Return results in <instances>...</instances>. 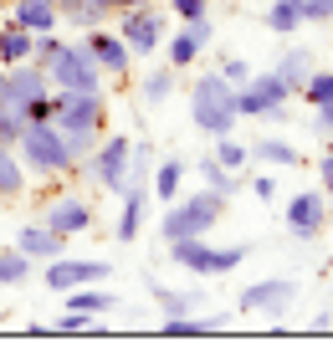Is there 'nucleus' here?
I'll list each match as a JSON object with an SVG mask.
<instances>
[{"label": "nucleus", "mask_w": 333, "mask_h": 358, "mask_svg": "<svg viewBox=\"0 0 333 358\" xmlns=\"http://www.w3.org/2000/svg\"><path fill=\"white\" fill-rule=\"evenodd\" d=\"M15 154H21L26 174H36V179H57V174H72V169H77L72 143H67V134H62L57 118L26 123L21 138H15Z\"/></svg>", "instance_id": "f257e3e1"}, {"label": "nucleus", "mask_w": 333, "mask_h": 358, "mask_svg": "<svg viewBox=\"0 0 333 358\" xmlns=\"http://www.w3.org/2000/svg\"><path fill=\"white\" fill-rule=\"evenodd\" d=\"M226 215V194L200 185L195 194H175L159 215V241H185V236H210Z\"/></svg>", "instance_id": "f03ea898"}, {"label": "nucleus", "mask_w": 333, "mask_h": 358, "mask_svg": "<svg viewBox=\"0 0 333 358\" xmlns=\"http://www.w3.org/2000/svg\"><path fill=\"white\" fill-rule=\"evenodd\" d=\"M170 246V262L179 271H190L195 282H210V276H231L246 256H252V246L246 241H231V246H210L205 236H185V241H164Z\"/></svg>", "instance_id": "7ed1b4c3"}, {"label": "nucleus", "mask_w": 333, "mask_h": 358, "mask_svg": "<svg viewBox=\"0 0 333 358\" xmlns=\"http://www.w3.org/2000/svg\"><path fill=\"white\" fill-rule=\"evenodd\" d=\"M190 118L195 128L205 138H221V134H236V87L226 83L221 72H205V77H195V87H190Z\"/></svg>", "instance_id": "20e7f679"}, {"label": "nucleus", "mask_w": 333, "mask_h": 358, "mask_svg": "<svg viewBox=\"0 0 333 358\" xmlns=\"http://www.w3.org/2000/svg\"><path fill=\"white\" fill-rule=\"evenodd\" d=\"M46 77H52V87H62V92H103V67H97L88 36L62 41V52L46 62Z\"/></svg>", "instance_id": "39448f33"}, {"label": "nucleus", "mask_w": 333, "mask_h": 358, "mask_svg": "<svg viewBox=\"0 0 333 358\" xmlns=\"http://www.w3.org/2000/svg\"><path fill=\"white\" fill-rule=\"evenodd\" d=\"M287 103L292 92L277 72H252L236 87V113L241 118H261V123H287Z\"/></svg>", "instance_id": "423d86ee"}, {"label": "nucleus", "mask_w": 333, "mask_h": 358, "mask_svg": "<svg viewBox=\"0 0 333 358\" xmlns=\"http://www.w3.org/2000/svg\"><path fill=\"white\" fill-rule=\"evenodd\" d=\"M128 154H133V138H128V134H103V138H97V149L82 159L77 169L88 174L97 189L123 194V189H128Z\"/></svg>", "instance_id": "0eeeda50"}, {"label": "nucleus", "mask_w": 333, "mask_h": 358, "mask_svg": "<svg viewBox=\"0 0 333 358\" xmlns=\"http://www.w3.org/2000/svg\"><path fill=\"white\" fill-rule=\"evenodd\" d=\"M52 108L62 134H108V97L103 92H62L52 87Z\"/></svg>", "instance_id": "6e6552de"}, {"label": "nucleus", "mask_w": 333, "mask_h": 358, "mask_svg": "<svg viewBox=\"0 0 333 358\" xmlns=\"http://www.w3.org/2000/svg\"><path fill=\"white\" fill-rule=\"evenodd\" d=\"M118 36L128 41L133 57H154L170 36V21L159 6H133V10H118Z\"/></svg>", "instance_id": "1a4fd4ad"}, {"label": "nucleus", "mask_w": 333, "mask_h": 358, "mask_svg": "<svg viewBox=\"0 0 333 358\" xmlns=\"http://www.w3.org/2000/svg\"><path fill=\"white\" fill-rule=\"evenodd\" d=\"M292 302H297V282H292V276H266V282H252V287L236 292L241 313H261V317H272V322L287 317Z\"/></svg>", "instance_id": "9d476101"}, {"label": "nucleus", "mask_w": 333, "mask_h": 358, "mask_svg": "<svg viewBox=\"0 0 333 358\" xmlns=\"http://www.w3.org/2000/svg\"><path fill=\"white\" fill-rule=\"evenodd\" d=\"M210 36H215V21L210 15H195V21H185V31H170V36H164V62H170L175 72H190L200 62V52L210 46Z\"/></svg>", "instance_id": "9b49d317"}, {"label": "nucleus", "mask_w": 333, "mask_h": 358, "mask_svg": "<svg viewBox=\"0 0 333 358\" xmlns=\"http://www.w3.org/2000/svg\"><path fill=\"white\" fill-rule=\"evenodd\" d=\"M108 276H113V262H103V256H57V262H46V287L52 292L108 282Z\"/></svg>", "instance_id": "f8f14e48"}, {"label": "nucleus", "mask_w": 333, "mask_h": 358, "mask_svg": "<svg viewBox=\"0 0 333 358\" xmlns=\"http://www.w3.org/2000/svg\"><path fill=\"white\" fill-rule=\"evenodd\" d=\"M282 225H287L297 241H318V236H323V225H328V194H323V189H303V194H292L287 210H282Z\"/></svg>", "instance_id": "ddd939ff"}, {"label": "nucleus", "mask_w": 333, "mask_h": 358, "mask_svg": "<svg viewBox=\"0 0 333 358\" xmlns=\"http://www.w3.org/2000/svg\"><path fill=\"white\" fill-rule=\"evenodd\" d=\"M41 220L52 225L57 236H82V231H93V200H82L77 189H62V194H52L46 200V210H41Z\"/></svg>", "instance_id": "4468645a"}, {"label": "nucleus", "mask_w": 333, "mask_h": 358, "mask_svg": "<svg viewBox=\"0 0 333 358\" xmlns=\"http://www.w3.org/2000/svg\"><path fill=\"white\" fill-rule=\"evenodd\" d=\"M41 97H52V77H46V67H36V62H15V67H6V103L26 118L31 103H41Z\"/></svg>", "instance_id": "2eb2a0df"}, {"label": "nucleus", "mask_w": 333, "mask_h": 358, "mask_svg": "<svg viewBox=\"0 0 333 358\" xmlns=\"http://www.w3.org/2000/svg\"><path fill=\"white\" fill-rule=\"evenodd\" d=\"M149 185H128L118 194V225H113V241L118 246H128V241H139L144 236V225H149Z\"/></svg>", "instance_id": "dca6fc26"}, {"label": "nucleus", "mask_w": 333, "mask_h": 358, "mask_svg": "<svg viewBox=\"0 0 333 358\" xmlns=\"http://www.w3.org/2000/svg\"><path fill=\"white\" fill-rule=\"evenodd\" d=\"M88 46H93V57H97V67H103V77H128L133 72V52H128V41L113 26L88 31Z\"/></svg>", "instance_id": "f3484780"}, {"label": "nucleus", "mask_w": 333, "mask_h": 358, "mask_svg": "<svg viewBox=\"0 0 333 358\" xmlns=\"http://www.w3.org/2000/svg\"><path fill=\"white\" fill-rule=\"evenodd\" d=\"M15 246H21L36 266H46V262H57V256H67V236H57L46 220H26L21 231H15Z\"/></svg>", "instance_id": "a211bd4d"}, {"label": "nucleus", "mask_w": 333, "mask_h": 358, "mask_svg": "<svg viewBox=\"0 0 333 358\" xmlns=\"http://www.w3.org/2000/svg\"><path fill=\"white\" fill-rule=\"evenodd\" d=\"M149 297L159 302L164 317H185V313H200L205 287H164V282H149Z\"/></svg>", "instance_id": "6ab92c4d"}, {"label": "nucleus", "mask_w": 333, "mask_h": 358, "mask_svg": "<svg viewBox=\"0 0 333 358\" xmlns=\"http://www.w3.org/2000/svg\"><path fill=\"white\" fill-rule=\"evenodd\" d=\"M11 21L26 26L31 36H41V31H57L62 26V10L52 0H11Z\"/></svg>", "instance_id": "aec40b11"}, {"label": "nucleus", "mask_w": 333, "mask_h": 358, "mask_svg": "<svg viewBox=\"0 0 333 358\" xmlns=\"http://www.w3.org/2000/svg\"><path fill=\"white\" fill-rule=\"evenodd\" d=\"M185 174H190V164H185V159H175V154H170V159H154V174H149V194L170 205L175 194L185 189Z\"/></svg>", "instance_id": "412c9836"}, {"label": "nucleus", "mask_w": 333, "mask_h": 358, "mask_svg": "<svg viewBox=\"0 0 333 358\" xmlns=\"http://www.w3.org/2000/svg\"><path fill=\"white\" fill-rule=\"evenodd\" d=\"M175 92H179V72L170 67V62L139 77V103H144V108H164V103H170Z\"/></svg>", "instance_id": "4be33fe9"}, {"label": "nucleus", "mask_w": 333, "mask_h": 358, "mask_svg": "<svg viewBox=\"0 0 333 358\" xmlns=\"http://www.w3.org/2000/svg\"><path fill=\"white\" fill-rule=\"evenodd\" d=\"M313 67H318V57H313L308 46H287V52L277 57V67H272V72L282 77V83H287V92H303V83L313 77Z\"/></svg>", "instance_id": "5701e85b"}, {"label": "nucleus", "mask_w": 333, "mask_h": 358, "mask_svg": "<svg viewBox=\"0 0 333 358\" xmlns=\"http://www.w3.org/2000/svg\"><path fill=\"white\" fill-rule=\"evenodd\" d=\"M31 185V174L21 164V154H15V143H0V200H21Z\"/></svg>", "instance_id": "b1692460"}, {"label": "nucleus", "mask_w": 333, "mask_h": 358, "mask_svg": "<svg viewBox=\"0 0 333 358\" xmlns=\"http://www.w3.org/2000/svg\"><path fill=\"white\" fill-rule=\"evenodd\" d=\"M62 297H67V313H97V317H108L113 307H118V297H113L108 287H97V282L72 287V292H62Z\"/></svg>", "instance_id": "393cba45"}, {"label": "nucleus", "mask_w": 333, "mask_h": 358, "mask_svg": "<svg viewBox=\"0 0 333 358\" xmlns=\"http://www.w3.org/2000/svg\"><path fill=\"white\" fill-rule=\"evenodd\" d=\"M31 31L15 21H0V67H15V62H31Z\"/></svg>", "instance_id": "a878e982"}, {"label": "nucleus", "mask_w": 333, "mask_h": 358, "mask_svg": "<svg viewBox=\"0 0 333 358\" xmlns=\"http://www.w3.org/2000/svg\"><path fill=\"white\" fill-rule=\"evenodd\" d=\"M261 26L272 31V36H297V31H303V10H297V0H272V6L261 10Z\"/></svg>", "instance_id": "bb28decb"}, {"label": "nucleus", "mask_w": 333, "mask_h": 358, "mask_svg": "<svg viewBox=\"0 0 333 358\" xmlns=\"http://www.w3.org/2000/svg\"><path fill=\"white\" fill-rule=\"evenodd\" d=\"M31 271H36V262H31L15 241H11V246H0V287H26Z\"/></svg>", "instance_id": "cd10ccee"}, {"label": "nucleus", "mask_w": 333, "mask_h": 358, "mask_svg": "<svg viewBox=\"0 0 333 358\" xmlns=\"http://www.w3.org/2000/svg\"><path fill=\"white\" fill-rule=\"evenodd\" d=\"M252 159H257V164H272V169H292V164H297L303 154H297L287 138L266 134V138H257V143H252Z\"/></svg>", "instance_id": "c85d7f7f"}, {"label": "nucleus", "mask_w": 333, "mask_h": 358, "mask_svg": "<svg viewBox=\"0 0 333 358\" xmlns=\"http://www.w3.org/2000/svg\"><path fill=\"white\" fill-rule=\"evenodd\" d=\"M195 174H200V185H205V189H215V194H226V200H231V194H236L241 189V174H231L226 164H221V159H200V164H195Z\"/></svg>", "instance_id": "c756f323"}, {"label": "nucleus", "mask_w": 333, "mask_h": 358, "mask_svg": "<svg viewBox=\"0 0 333 358\" xmlns=\"http://www.w3.org/2000/svg\"><path fill=\"white\" fill-rule=\"evenodd\" d=\"M215 159H221L231 174H246V164H252V143H241L236 134H221V138H215Z\"/></svg>", "instance_id": "7c9ffc66"}, {"label": "nucleus", "mask_w": 333, "mask_h": 358, "mask_svg": "<svg viewBox=\"0 0 333 358\" xmlns=\"http://www.w3.org/2000/svg\"><path fill=\"white\" fill-rule=\"evenodd\" d=\"M154 143L149 138H133V154H128V185H149V174H154Z\"/></svg>", "instance_id": "2f4dec72"}, {"label": "nucleus", "mask_w": 333, "mask_h": 358, "mask_svg": "<svg viewBox=\"0 0 333 358\" xmlns=\"http://www.w3.org/2000/svg\"><path fill=\"white\" fill-rule=\"evenodd\" d=\"M62 21L88 36V31H97V26H108V21H113V10H97V6H88V0H82L77 10H67V15H62Z\"/></svg>", "instance_id": "473e14b6"}, {"label": "nucleus", "mask_w": 333, "mask_h": 358, "mask_svg": "<svg viewBox=\"0 0 333 358\" xmlns=\"http://www.w3.org/2000/svg\"><path fill=\"white\" fill-rule=\"evenodd\" d=\"M297 97H308V108H318V103H333V72L313 67V77L303 83V92H297Z\"/></svg>", "instance_id": "72a5a7b5"}, {"label": "nucleus", "mask_w": 333, "mask_h": 358, "mask_svg": "<svg viewBox=\"0 0 333 358\" xmlns=\"http://www.w3.org/2000/svg\"><path fill=\"white\" fill-rule=\"evenodd\" d=\"M215 72H221V77H226L231 87H241V83H246V77H252L257 67H252V62H246V57H221V67H215Z\"/></svg>", "instance_id": "f704fd0d"}, {"label": "nucleus", "mask_w": 333, "mask_h": 358, "mask_svg": "<svg viewBox=\"0 0 333 358\" xmlns=\"http://www.w3.org/2000/svg\"><path fill=\"white\" fill-rule=\"evenodd\" d=\"M303 10V26H328L333 21V0H297Z\"/></svg>", "instance_id": "c9c22d12"}, {"label": "nucleus", "mask_w": 333, "mask_h": 358, "mask_svg": "<svg viewBox=\"0 0 333 358\" xmlns=\"http://www.w3.org/2000/svg\"><path fill=\"white\" fill-rule=\"evenodd\" d=\"M159 333H164V338H200V322H195V313H185V317H164Z\"/></svg>", "instance_id": "e433bc0d"}, {"label": "nucleus", "mask_w": 333, "mask_h": 358, "mask_svg": "<svg viewBox=\"0 0 333 358\" xmlns=\"http://www.w3.org/2000/svg\"><path fill=\"white\" fill-rule=\"evenodd\" d=\"M21 128H26V118L11 103H0V143H15V138H21Z\"/></svg>", "instance_id": "4c0bfd02"}, {"label": "nucleus", "mask_w": 333, "mask_h": 358, "mask_svg": "<svg viewBox=\"0 0 333 358\" xmlns=\"http://www.w3.org/2000/svg\"><path fill=\"white\" fill-rule=\"evenodd\" d=\"M195 322H200V333H231V313H195Z\"/></svg>", "instance_id": "58836bf2"}, {"label": "nucleus", "mask_w": 333, "mask_h": 358, "mask_svg": "<svg viewBox=\"0 0 333 358\" xmlns=\"http://www.w3.org/2000/svg\"><path fill=\"white\" fill-rule=\"evenodd\" d=\"M170 10L179 21H195V15H210V0H170Z\"/></svg>", "instance_id": "ea45409f"}, {"label": "nucleus", "mask_w": 333, "mask_h": 358, "mask_svg": "<svg viewBox=\"0 0 333 358\" xmlns=\"http://www.w3.org/2000/svg\"><path fill=\"white\" fill-rule=\"evenodd\" d=\"M318 179H323V194L333 200V138L323 143V159H318Z\"/></svg>", "instance_id": "a19ab883"}, {"label": "nucleus", "mask_w": 333, "mask_h": 358, "mask_svg": "<svg viewBox=\"0 0 333 358\" xmlns=\"http://www.w3.org/2000/svg\"><path fill=\"white\" fill-rule=\"evenodd\" d=\"M313 128H318V138H333V103L313 108Z\"/></svg>", "instance_id": "79ce46f5"}, {"label": "nucleus", "mask_w": 333, "mask_h": 358, "mask_svg": "<svg viewBox=\"0 0 333 358\" xmlns=\"http://www.w3.org/2000/svg\"><path fill=\"white\" fill-rule=\"evenodd\" d=\"M252 189H257V200H277V179H272V174H257Z\"/></svg>", "instance_id": "37998d69"}, {"label": "nucleus", "mask_w": 333, "mask_h": 358, "mask_svg": "<svg viewBox=\"0 0 333 358\" xmlns=\"http://www.w3.org/2000/svg\"><path fill=\"white\" fill-rule=\"evenodd\" d=\"M88 6H97V10H113V15H118V0H88Z\"/></svg>", "instance_id": "c03bdc74"}, {"label": "nucleus", "mask_w": 333, "mask_h": 358, "mask_svg": "<svg viewBox=\"0 0 333 358\" xmlns=\"http://www.w3.org/2000/svg\"><path fill=\"white\" fill-rule=\"evenodd\" d=\"M133 6H159V0H118V10H133Z\"/></svg>", "instance_id": "a18cd8bd"}, {"label": "nucleus", "mask_w": 333, "mask_h": 358, "mask_svg": "<svg viewBox=\"0 0 333 358\" xmlns=\"http://www.w3.org/2000/svg\"><path fill=\"white\" fill-rule=\"evenodd\" d=\"M52 6H57V10L67 15V10H77V6H82V0H52Z\"/></svg>", "instance_id": "49530a36"}, {"label": "nucleus", "mask_w": 333, "mask_h": 358, "mask_svg": "<svg viewBox=\"0 0 333 358\" xmlns=\"http://www.w3.org/2000/svg\"><path fill=\"white\" fill-rule=\"evenodd\" d=\"M0 103H6V67H0Z\"/></svg>", "instance_id": "de8ad7c7"}]
</instances>
